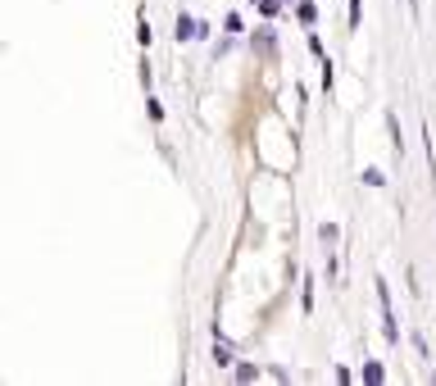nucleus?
Masks as SVG:
<instances>
[{
	"label": "nucleus",
	"mask_w": 436,
	"mask_h": 386,
	"mask_svg": "<svg viewBox=\"0 0 436 386\" xmlns=\"http://www.w3.org/2000/svg\"><path fill=\"white\" fill-rule=\"evenodd\" d=\"M255 5H259V0H255Z\"/></svg>",
	"instance_id": "12"
},
{
	"label": "nucleus",
	"mask_w": 436,
	"mask_h": 386,
	"mask_svg": "<svg viewBox=\"0 0 436 386\" xmlns=\"http://www.w3.org/2000/svg\"><path fill=\"white\" fill-rule=\"evenodd\" d=\"M359 14H364V0H350V28H359Z\"/></svg>",
	"instance_id": "11"
},
{
	"label": "nucleus",
	"mask_w": 436,
	"mask_h": 386,
	"mask_svg": "<svg viewBox=\"0 0 436 386\" xmlns=\"http://www.w3.org/2000/svg\"><path fill=\"white\" fill-rule=\"evenodd\" d=\"M255 377H259L255 364H236V382H255Z\"/></svg>",
	"instance_id": "6"
},
{
	"label": "nucleus",
	"mask_w": 436,
	"mask_h": 386,
	"mask_svg": "<svg viewBox=\"0 0 436 386\" xmlns=\"http://www.w3.org/2000/svg\"><path fill=\"white\" fill-rule=\"evenodd\" d=\"M223 28H228L232 36H241V32H245V23H241V14H228V19H223Z\"/></svg>",
	"instance_id": "7"
},
{
	"label": "nucleus",
	"mask_w": 436,
	"mask_h": 386,
	"mask_svg": "<svg viewBox=\"0 0 436 386\" xmlns=\"http://www.w3.org/2000/svg\"><path fill=\"white\" fill-rule=\"evenodd\" d=\"M382 377H386L382 364H372V359H368V364H364V382H382Z\"/></svg>",
	"instance_id": "8"
},
{
	"label": "nucleus",
	"mask_w": 436,
	"mask_h": 386,
	"mask_svg": "<svg viewBox=\"0 0 436 386\" xmlns=\"http://www.w3.org/2000/svg\"><path fill=\"white\" fill-rule=\"evenodd\" d=\"M386 128H391V151L405 155V136H400V123H395V114H386Z\"/></svg>",
	"instance_id": "4"
},
{
	"label": "nucleus",
	"mask_w": 436,
	"mask_h": 386,
	"mask_svg": "<svg viewBox=\"0 0 436 386\" xmlns=\"http://www.w3.org/2000/svg\"><path fill=\"white\" fill-rule=\"evenodd\" d=\"M278 9H282L278 0H259V14H264V19H273V14H278Z\"/></svg>",
	"instance_id": "10"
},
{
	"label": "nucleus",
	"mask_w": 436,
	"mask_h": 386,
	"mask_svg": "<svg viewBox=\"0 0 436 386\" xmlns=\"http://www.w3.org/2000/svg\"><path fill=\"white\" fill-rule=\"evenodd\" d=\"M318 241H323V245H328V250H332V245L341 241V228H336V223H318Z\"/></svg>",
	"instance_id": "3"
},
{
	"label": "nucleus",
	"mask_w": 436,
	"mask_h": 386,
	"mask_svg": "<svg viewBox=\"0 0 436 386\" xmlns=\"http://www.w3.org/2000/svg\"><path fill=\"white\" fill-rule=\"evenodd\" d=\"M364 182L368 186H386V173L382 168H364Z\"/></svg>",
	"instance_id": "9"
},
{
	"label": "nucleus",
	"mask_w": 436,
	"mask_h": 386,
	"mask_svg": "<svg viewBox=\"0 0 436 386\" xmlns=\"http://www.w3.org/2000/svg\"><path fill=\"white\" fill-rule=\"evenodd\" d=\"M214 364L218 368H232V350H228V341H223L218 332H214Z\"/></svg>",
	"instance_id": "2"
},
{
	"label": "nucleus",
	"mask_w": 436,
	"mask_h": 386,
	"mask_svg": "<svg viewBox=\"0 0 436 386\" xmlns=\"http://www.w3.org/2000/svg\"><path fill=\"white\" fill-rule=\"evenodd\" d=\"M295 19H300L305 28H314V23H318V9H314V0H295Z\"/></svg>",
	"instance_id": "1"
},
{
	"label": "nucleus",
	"mask_w": 436,
	"mask_h": 386,
	"mask_svg": "<svg viewBox=\"0 0 436 386\" xmlns=\"http://www.w3.org/2000/svg\"><path fill=\"white\" fill-rule=\"evenodd\" d=\"M146 114H151L155 123H159V118H164V105H159V101H155V96H151V91H146Z\"/></svg>",
	"instance_id": "5"
}]
</instances>
